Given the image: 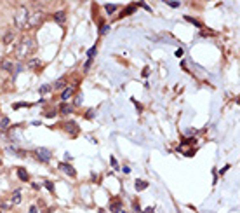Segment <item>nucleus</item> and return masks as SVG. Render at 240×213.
Masks as SVG:
<instances>
[{"label":"nucleus","instance_id":"nucleus-24","mask_svg":"<svg viewBox=\"0 0 240 213\" xmlns=\"http://www.w3.org/2000/svg\"><path fill=\"white\" fill-rule=\"evenodd\" d=\"M2 128H9V119H7V117H4V119H2Z\"/></svg>","mask_w":240,"mask_h":213},{"label":"nucleus","instance_id":"nucleus-6","mask_svg":"<svg viewBox=\"0 0 240 213\" xmlns=\"http://www.w3.org/2000/svg\"><path fill=\"white\" fill-rule=\"evenodd\" d=\"M12 206H14V204L11 203V201L0 203V213H12Z\"/></svg>","mask_w":240,"mask_h":213},{"label":"nucleus","instance_id":"nucleus-7","mask_svg":"<svg viewBox=\"0 0 240 213\" xmlns=\"http://www.w3.org/2000/svg\"><path fill=\"white\" fill-rule=\"evenodd\" d=\"M12 68H14V65H12V59L5 58L4 61H2V70H5V72H12Z\"/></svg>","mask_w":240,"mask_h":213},{"label":"nucleus","instance_id":"nucleus-5","mask_svg":"<svg viewBox=\"0 0 240 213\" xmlns=\"http://www.w3.org/2000/svg\"><path fill=\"white\" fill-rule=\"evenodd\" d=\"M59 169H61L63 173H66L68 175V177H75V169L71 168V164H66V163H61V164H59Z\"/></svg>","mask_w":240,"mask_h":213},{"label":"nucleus","instance_id":"nucleus-8","mask_svg":"<svg viewBox=\"0 0 240 213\" xmlns=\"http://www.w3.org/2000/svg\"><path fill=\"white\" fill-rule=\"evenodd\" d=\"M110 210H111V213H118L122 210V203L120 201H111L110 203Z\"/></svg>","mask_w":240,"mask_h":213},{"label":"nucleus","instance_id":"nucleus-29","mask_svg":"<svg viewBox=\"0 0 240 213\" xmlns=\"http://www.w3.org/2000/svg\"><path fill=\"white\" fill-rule=\"evenodd\" d=\"M108 28H110V26H106V25H103V26H101V33H106V31H108Z\"/></svg>","mask_w":240,"mask_h":213},{"label":"nucleus","instance_id":"nucleus-30","mask_svg":"<svg viewBox=\"0 0 240 213\" xmlns=\"http://www.w3.org/2000/svg\"><path fill=\"white\" fill-rule=\"evenodd\" d=\"M176 56H178V58H181V56H183V49H178V51H176Z\"/></svg>","mask_w":240,"mask_h":213},{"label":"nucleus","instance_id":"nucleus-11","mask_svg":"<svg viewBox=\"0 0 240 213\" xmlns=\"http://www.w3.org/2000/svg\"><path fill=\"white\" fill-rule=\"evenodd\" d=\"M40 67H42L40 59H30V61H28V68H30V70H35V68H40Z\"/></svg>","mask_w":240,"mask_h":213},{"label":"nucleus","instance_id":"nucleus-10","mask_svg":"<svg viewBox=\"0 0 240 213\" xmlns=\"http://www.w3.org/2000/svg\"><path fill=\"white\" fill-rule=\"evenodd\" d=\"M11 203H12V204H19V203H21V191H14L12 192Z\"/></svg>","mask_w":240,"mask_h":213},{"label":"nucleus","instance_id":"nucleus-32","mask_svg":"<svg viewBox=\"0 0 240 213\" xmlns=\"http://www.w3.org/2000/svg\"><path fill=\"white\" fill-rule=\"evenodd\" d=\"M30 213H37V208H35V206H31V208H30Z\"/></svg>","mask_w":240,"mask_h":213},{"label":"nucleus","instance_id":"nucleus-28","mask_svg":"<svg viewBox=\"0 0 240 213\" xmlns=\"http://www.w3.org/2000/svg\"><path fill=\"white\" fill-rule=\"evenodd\" d=\"M169 5H170V7H174V9H176V7H179V2H169Z\"/></svg>","mask_w":240,"mask_h":213},{"label":"nucleus","instance_id":"nucleus-12","mask_svg":"<svg viewBox=\"0 0 240 213\" xmlns=\"http://www.w3.org/2000/svg\"><path fill=\"white\" fill-rule=\"evenodd\" d=\"M71 94H73V88H68V89H65V91H63V96H61V100H63V102H68V98H71Z\"/></svg>","mask_w":240,"mask_h":213},{"label":"nucleus","instance_id":"nucleus-14","mask_svg":"<svg viewBox=\"0 0 240 213\" xmlns=\"http://www.w3.org/2000/svg\"><path fill=\"white\" fill-rule=\"evenodd\" d=\"M54 19H56L57 23H65V19H66V14L63 12V11H59V12H56V14H54Z\"/></svg>","mask_w":240,"mask_h":213},{"label":"nucleus","instance_id":"nucleus-31","mask_svg":"<svg viewBox=\"0 0 240 213\" xmlns=\"http://www.w3.org/2000/svg\"><path fill=\"white\" fill-rule=\"evenodd\" d=\"M153 211H155V210H153L152 206H150V208H146V210H144V211H141V213H153Z\"/></svg>","mask_w":240,"mask_h":213},{"label":"nucleus","instance_id":"nucleus-16","mask_svg":"<svg viewBox=\"0 0 240 213\" xmlns=\"http://www.w3.org/2000/svg\"><path fill=\"white\" fill-rule=\"evenodd\" d=\"M12 39H14V33H12V31H7V33H5V37H4V44H11V42H12Z\"/></svg>","mask_w":240,"mask_h":213},{"label":"nucleus","instance_id":"nucleus-19","mask_svg":"<svg viewBox=\"0 0 240 213\" xmlns=\"http://www.w3.org/2000/svg\"><path fill=\"white\" fill-rule=\"evenodd\" d=\"M65 86H66V80H65V79H59L56 84H54V89H63Z\"/></svg>","mask_w":240,"mask_h":213},{"label":"nucleus","instance_id":"nucleus-22","mask_svg":"<svg viewBox=\"0 0 240 213\" xmlns=\"http://www.w3.org/2000/svg\"><path fill=\"white\" fill-rule=\"evenodd\" d=\"M70 112H71L70 105H61V114H70Z\"/></svg>","mask_w":240,"mask_h":213},{"label":"nucleus","instance_id":"nucleus-15","mask_svg":"<svg viewBox=\"0 0 240 213\" xmlns=\"http://www.w3.org/2000/svg\"><path fill=\"white\" fill-rule=\"evenodd\" d=\"M66 131H70L71 135H77L79 128H77V124H75V122H70V124H66Z\"/></svg>","mask_w":240,"mask_h":213},{"label":"nucleus","instance_id":"nucleus-9","mask_svg":"<svg viewBox=\"0 0 240 213\" xmlns=\"http://www.w3.org/2000/svg\"><path fill=\"white\" fill-rule=\"evenodd\" d=\"M148 185H150V183L146 182V180H138L134 187H136V191L139 192V191H144V189H148Z\"/></svg>","mask_w":240,"mask_h":213},{"label":"nucleus","instance_id":"nucleus-21","mask_svg":"<svg viewBox=\"0 0 240 213\" xmlns=\"http://www.w3.org/2000/svg\"><path fill=\"white\" fill-rule=\"evenodd\" d=\"M96 51H97V49H96V45H94V47H91V49H89V51H87V56H89V59H92V58H94V54H96Z\"/></svg>","mask_w":240,"mask_h":213},{"label":"nucleus","instance_id":"nucleus-4","mask_svg":"<svg viewBox=\"0 0 240 213\" xmlns=\"http://www.w3.org/2000/svg\"><path fill=\"white\" fill-rule=\"evenodd\" d=\"M35 154H37V159L42 161V163H47V161H51V157H52L51 150H47V149H37Z\"/></svg>","mask_w":240,"mask_h":213},{"label":"nucleus","instance_id":"nucleus-25","mask_svg":"<svg viewBox=\"0 0 240 213\" xmlns=\"http://www.w3.org/2000/svg\"><path fill=\"white\" fill-rule=\"evenodd\" d=\"M91 65H92V59H87V61H85V65H84V70H89V68H91Z\"/></svg>","mask_w":240,"mask_h":213},{"label":"nucleus","instance_id":"nucleus-1","mask_svg":"<svg viewBox=\"0 0 240 213\" xmlns=\"http://www.w3.org/2000/svg\"><path fill=\"white\" fill-rule=\"evenodd\" d=\"M35 42L31 39H21L19 40V44L16 45V58L19 59H25L26 56H31L33 51H35Z\"/></svg>","mask_w":240,"mask_h":213},{"label":"nucleus","instance_id":"nucleus-27","mask_svg":"<svg viewBox=\"0 0 240 213\" xmlns=\"http://www.w3.org/2000/svg\"><path fill=\"white\" fill-rule=\"evenodd\" d=\"M111 164H113L115 169H118V164H117V159H115V157H111Z\"/></svg>","mask_w":240,"mask_h":213},{"label":"nucleus","instance_id":"nucleus-17","mask_svg":"<svg viewBox=\"0 0 240 213\" xmlns=\"http://www.w3.org/2000/svg\"><path fill=\"white\" fill-rule=\"evenodd\" d=\"M184 19H186V21H190V23H193V25H195L197 28H202V23H200V21H197V19H193L192 16H184Z\"/></svg>","mask_w":240,"mask_h":213},{"label":"nucleus","instance_id":"nucleus-2","mask_svg":"<svg viewBox=\"0 0 240 213\" xmlns=\"http://www.w3.org/2000/svg\"><path fill=\"white\" fill-rule=\"evenodd\" d=\"M28 19H30V11L26 7H19L16 16H14V23H16V26L19 30H25L28 26Z\"/></svg>","mask_w":240,"mask_h":213},{"label":"nucleus","instance_id":"nucleus-26","mask_svg":"<svg viewBox=\"0 0 240 213\" xmlns=\"http://www.w3.org/2000/svg\"><path fill=\"white\" fill-rule=\"evenodd\" d=\"M45 187H47L49 191H54V185H52L51 182H45Z\"/></svg>","mask_w":240,"mask_h":213},{"label":"nucleus","instance_id":"nucleus-23","mask_svg":"<svg viewBox=\"0 0 240 213\" xmlns=\"http://www.w3.org/2000/svg\"><path fill=\"white\" fill-rule=\"evenodd\" d=\"M49 91H51V86H42V88H40V94H45V93H49Z\"/></svg>","mask_w":240,"mask_h":213},{"label":"nucleus","instance_id":"nucleus-3","mask_svg":"<svg viewBox=\"0 0 240 213\" xmlns=\"http://www.w3.org/2000/svg\"><path fill=\"white\" fill-rule=\"evenodd\" d=\"M42 21H44V12H42V11H35L33 14H30L28 26H38Z\"/></svg>","mask_w":240,"mask_h":213},{"label":"nucleus","instance_id":"nucleus-33","mask_svg":"<svg viewBox=\"0 0 240 213\" xmlns=\"http://www.w3.org/2000/svg\"><path fill=\"white\" fill-rule=\"evenodd\" d=\"M97 213H105V211H103V210H99V211H97Z\"/></svg>","mask_w":240,"mask_h":213},{"label":"nucleus","instance_id":"nucleus-13","mask_svg":"<svg viewBox=\"0 0 240 213\" xmlns=\"http://www.w3.org/2000/svg\"><path fill=\"white\" fill-rule=\"evenodd\" d=\"M18 178H19V180H23V182H28V173L23 168H19L18 169Z\"/></svg>","mask_w":240,"mask_h":213},{"label":"nucleus","instance_id":"nucleus-18","mask_svg":"<svg viewBox=\"0 0 240 213\" xmlns=\"http://www.w3.org/2000/svg\"><path fill=\"white\" fill-rule=\"evenodd\" d=\"M105 9H106V12H108V14H111V12H115V11L118 9V5H113V4L110 5V4H106V5H105Z\"/></svg>","mask_w":240,"mask_h":213},{"label":"nucleus","instance_id":"nucleus-20","mask_svg":"<svg viewBox=\"0 0 240 213\" xmlns=\"http://www.w3.org/2000/svg\"><path fill=\"white\" fill-rule=\"evenodd\" d=\"M132 11H134V5H129V7H127V9L124 11L122 14H120V16H122V18H124V16H129V14H131Z\"/></svg>","mask_w":240,"mask_h":213}]
</instances>
